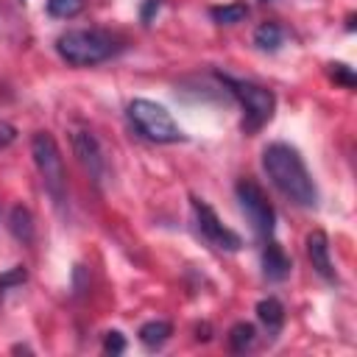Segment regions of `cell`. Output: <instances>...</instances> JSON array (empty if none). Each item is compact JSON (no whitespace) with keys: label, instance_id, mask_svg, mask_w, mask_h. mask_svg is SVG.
Here are the masks:
<instances>
[{"label":"cell","instance_id":"1","mask_svg":"<svg viewBox=\"0 0 357 357\" xmlns=\"http://www.w3.org/2000/svg\"><path fill=\"white\" fill-rule=\"evenodd\" d=\"M262 170L268 173L271 184L296 206L310 209L318 204V187L312 181V173L293 145L271 142L262 151Z\"/></svg>","mask_w":357,"mask_h":357},{"label":"cell","instance_id":"2","mask_svg":"<svg viewBox=\"0 0 357 357\" xmlns=\"http://www.w3.org/2000/svg\"><path fill=\"white\" fill-rule=\"evenodd\" d=\"M120 50L117 36L103 28H73L56 39V53L70 67H95Z\"/></svg>","mask_w":357,"mask_h":357},{"label":"cell","instance_id":"3","mask_svg":"<svg viewBox=\"0 0 357 357\" xmlns=\"http://www.w3.org/2000/svg\"><path fill=\"white\" fill-rule=\"evenodd\" d=\"M31 156H33V165L42 176L45 192L61 209L67 201V173H64V159H61L56 139L47 131H36L31 137Z\"/></svg>","mask_w":357,"mask_h":357},{"label":"cell","instance_id":"4","mask_svg":"<svg viewBox=\"0 0 357 357\" xmlns=\"http://www.w3.org/2000/svg\"><path fill=\"white\" fill-rule=\"evenodd\" d=\"M128 120L134 123V128L151 139V142H181L184 139V131L181 126L173 120V114L156 103V100H148V98H134L128 103Z\"/></svg>","mask_w":357,"mask_h":357},{"label":"cell","instance_id":"5","mask_svg":"<svg viewBox=\"0 0 357 357\" xmlns=\"http://www.w3.org/2000/svg\"><path fill=\"white\" fill-rule=\"evenodd\" d=\"M234 192H237L240 209H243L245 220L251 223L257 240L259 243H268L273 237V229H276V212H273V204L268 201L265 190L254 178H240L234 184Z\"/></svg>","mask_w":357,"mask_h":357},{"label":"cell","instance_id":"6","mask_svg":"<svg viewBox=\"0 0 357 357\" xmlns=\"http://www.w3.org/2000/svg\"><path fill=\"white\" fill-rule=\"evenodd\" d=\"M226 84L231 86V95L243 106V131L245 134L259 131L273 117V109H276L273 92L259 86V84H251V81H231V78H226Z\"/></svg>","mask_w":357,"mask_h":357},{"label":"cell","instance_id":"7","mask_svg":"<svg viewBox=\"0 0 357 357\" xmlns=\"http://www.w3.org/2000/svg\"><path fill=\"white\" fill-rule=\"evenodd\" d=\"M190 206H192V220H195V231L218 251H240L243 240L237 231H231L220 218L218 212L204 201V198H190Z\"/></svg>","mask_w":357,"mask_h":357},{"label":"cell","instance_id":"8","mask_svg":"<svg viewBox=\"0 0 357 357\" xmlns=\"http://www.w3.org/2000/svg\"><path fill=\"white\" fill-rule=\"evenodd\" d=\"M73 151H75L84 173L95 184H103L109 167H106V156H103V148H100L98 137L92 131H73Z\"/></svg>","mask_w":357,"mask_h":357},{"label":"cell","instance_id":"9","mask_svg":"<svg viewBox=\"0 0 357 357\" xmlns=\"http://www.w3.org/2000/svg\"><path fill=\"white\" fill-rule=\"evenodd\" d=\"M307 257H310V262H312V268H315V273H318L321 279H326V282H337L326 231L315 229V231L307 234Z\"/></svg>","mask_w":357,"mask_h":357},{"label":"cell","instance_id":"10","mask_svg":"<svg viewBox=\"0 0 357 357\" xmlns=\"http://www.w3.org/2000/svg\"><path fill=\"white\" fill-rule=\"evenodd\" d=\"M262 273L268 282H282L290 273V257L284 254V248L273 237L262 248Z\"/></svg>","mask_w":357,"mask_h":357},{"label":"cell","instance_id":"11","mask_svg":"<svg viewBox=\"0 0 357 357\" xmlns=\"http://www.w3.org/2000/svg\"><path fill=\"white\" fill-rule=\"evenodd\" d=\"M257 318H259V324L265 326V332H268L271 337H276V335L282 332V326H284V307H282V301L273 298V296L262 298V301L257 304Z\"/></svg>","mask_w":357,"mask_h":357},{"label":"cell","instance_id":"12","mask_svg":"<svg viewBox=\"0 0 357 357\" xmlns=\"http://www.w3.org/2000/svg\"><path fill=\"white\" fill-rule=\"evenodd\" d=\"M170 335H173V326H170L167 321H162V318H153V321H148V324L139 326V343H142L148 351L162 349Z\"/></svg>","mask_w":357,"mask_h":357},{"label":"cell","instance_id":"13","mask_svg":"<svg viewBox=\"0 0 357 357\" xmlns=\"http://www.w3.org/2000/svg\"><path fill=\"white\" fill-rule=\"evenodd\" d=\"M254 45L265 53H273L284 45V28L279 22H262L257 31H254Z\"/></svg>","mask_w":357,"mask_h":357},{"label":"cell","instance_id":"14","mask_svg":"<svg viewBox=\"0 0 357 357\" xmlns=\"http://www.w3.org/2000/svg\"><path fill=\"white\" fill-rule=\"evenodd\" d=\"M8 229L20 243H31L33 240V218H31V212L17 204L11 209V215H8Z\"/></svg>","mask_w":357,"mask_h":357},{"label":"cell","instance_id":"15","mask_svg":"<svg viewBox=\"0 0 357 357\" xmlns=\"http://www.w3.org/2000/svg\"><path fill=\"white\" fill-rule=\"evenodd\" d=\"M209 17L218 22V25H237L248 17V6L243 0H234V3H226V6H215L209 8Z\"/></svg>","mask_w":357,"mask_h":357},{"label":"cell","instance_id":"16","mask_svg":"<svg viewBox=\"0 0 357 357\" xmlns=\"http://www.w3.org/2000/svg\"><path fill=\"white\" fill-rule=\"evenodd\" d=\"M254 343H257V329H254L251 324L240 321V324H234V326L229 329V349H231V351L243 354V351H248Z\"/></svg>","mask_w":357,"mask_h":357},{"label":"cell","instance_id":"17","mask_svg":"<svg viewBox=\"0 0 357 357\" xmlns=\"http://www.w3.org/2000/svg\"><path fill=\"white\" fill-rule=\"evenodd\" d=\"M47 14L56 17V20H73L75 14L84 11L86 0H47Z\"/></svg>","mask_w":357,"mask_h":357},{"label":"cell","instance_id":"18","mask_svg":"<svg viewBox=\"0 0 357 357\" xmlns=\"http://www.w3.org/2000/svg\"><path fill=\"white\" fill-rule=\"evenodd\" d=\"M103 351H109V354H123V351H126V337H123L117 329L106 332V337H103Z\"/></svg>","mask_w":357,"mask_h":357},{"label":"cell","instance_id":"19","mask_svg":"<svg viewBox=\"0 0 357 357\" xmlns=\"http://www.w3.org/2000/svg\"><path fill=\"white\" fill-rule=\"evenodd\" d=\"M11 139H14V128L6 126V123H0V145H8Z\"/></svg>","mask_w":357,"mask_h":357},{"label":"cell","instance_id":"20","mask_svg":"<svg viewBox=\"0 0 357 357\" xmlns=\"http://www.w3.org/2000/svg\"><path fill=\"white\" fill-rule=\"evenodd\" d=\"M159 3H162V0H148V3H145V8H142V22H148V20H151V11H153V8H159Z\"/></svg>","mask_w":357,"mask_h":357},{"label":"cell","instance_id":"21","mask_svg":"<svg viewBox=\"0 0 357 357\" xmlns=\"http://www.w3.org/2000/svg\"><path fill=\"white\" fill-rule=\"evenodd\" d=\"M262 3H268V0H262Z\"/></svg>","mask_w":357,"mask_h":357}]
</instances>
